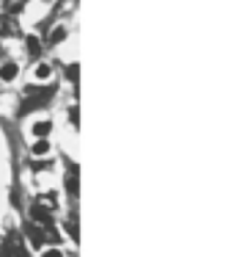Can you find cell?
Segmentation results:
<instances>
[{
  "label": "cell",
  "instance_id": "1",
  "mask_svg": "<svg viewBox=\"0 0 242 257\" xmlns=\"http://www.w3.org/2000/svg\"><path fill=\"white\" fill-rule=\"evenodd\" d=\"M25 94H30L28 108H36V105H47L53 100V86H28Z\"/></svg>",
  "mask_w": 242,
  "mask_h": 257
},
{
  "label": "cell",
  "instance_id": "2",
  "mask_svg": "<svg viewBox=\"0 0 242 257\" xmlns=\"http://www.w3.org/2000/svg\"><path fill=\"white\" fill-rule=\"evenodd\" d=\"M30 218H33L36 224H44L47 230L53 227V210H50L47 205H41V202H36L33 208H30Z\"/></svg>",
  "mask_w": 242,
  "mask_h": 257
},
{
  "label": "cell",
  "instance_id": "3",
  "mask_svg": "<svg viewBox=\"0 0 242 257\" xmlns=\"http://www.w3.org/2000/svg\"><path fill=\"white\" fill-rule=\"evenodd\" d=\"M28 238H30V243H33L36 249H41V246L47 243V230H41L39 224H30L28 227Z\"/></svg>",
  "mask_w": 242,
  "mask_h": 257
},
{
  "label": "cell",
  "instance_id": "4",
  "mask_svg": "<svg viewBox=\"0 0 242 257\" xmlns=\"http://www.w3.org/2000/svg\"><path fill=\"white\" fill-rule=\"evenodd\" d=\"M20 75V67H17L14 61H6V64H0V80L3 83H11V80Z\"/></svg>",
  "mask_w": 242,
  "mask_h": 257
},
{
  "label": "cell",
  "instance_id": "5",
  "mask_svg": "<svg viewBox=\"0 0 242 257\" xmlns=\"http://www.w3.org/2000/svg\"><path fill=\"white\" fill-rule=\"evenodd\" d=\"M30 130H33V136H36V139H47V136L53 133V122H50V119H39V122H33V127H30Z\"/></svg>",
  "mask_w": 242,
  "mask_h": 257
},
{
  "label": "cell",
  "instance_id": "6",
  "mask_svg": "<svg viewBox=\"0 0 242 257\" xmlns=\"http://www.w3.org/2000/svg\"><path fill=\"white\" fill-rule=\"evenodd\" d=\"M50 78H53V64L41 61V64L36 67V80H39V83H47Z\"/></svg>",
  "mask_w": 242,
  "mask_h": 257
},
{
  "label": "cell",
  "instance_id": "7",
  "mask_svg": "<svg viewBox=\"0 0 242 257\" xmlns=\"http://www.w3.org/2000/svg\"><path fill=\"white\" fill-rule=\"evenodd\" d=\"M30 152H33L36 158H41V155H50V141H47V139H36V144L30 147Z\"/></svg>",
  "mask_w": 242,
  "mask_h": 257
},
{
  "label": "cell",
  "instance_id": "8",
  "mask_svg": "<svg viewBox=\"0 0 242 257\" xmlns=\"http://www.w3.org/2000/svg\"><path fill=\"white\" fill-rule=\"evenodd\" d=\"M25 50H28V55H41V42H39V36H28V39H25Z\"/></svg>",
  "mask_w": 242,
  "mask_h": 257
},
{
  "label": "cell",
  "instance_id": "9",
  "mask_svg": "<svg viewBox=\"0 0 242 257\" xmlns=\"http://www.w3.org/2000/svg\"><path fill=\"white\" fill-rule=\"evenodd\" d=\"M66 36H69V31L63 28V25H58V28H53V33H50V45H60Z\"/></svg>",
  "mask_w": 242,
  "mask_h": 257
},
{
  "label": "cell",
  "instance_id": "10",
  "mask_svg": "<svg viewBox=\"0 0 242 257\" xmlns=\"http://www.w3.org/2000/svg\"><path fill=\"white\" fill-rule=\"evenodd\" d=\"M8 257H30V252L14 238V246H8Z\"/></svg>",
  "mask_w": 242,
  "mask_h": 257
},
{
  "label": "cell",
  "instance_id": "11",
  "mask_svg": "<svg viewBox=\"0 0 242 257\" xmlns=\"http://www.w3.org/2000/svg\"><path fill=\"white\" fill-rule=\"evenodd\" d=\"M77 70H80L77 64H69V67H66V78L69 80H77Z\"/></svg>",
  "mask_w": 242,
  "mask_h": 257
},
{
  "label": "cell",
  "instance_id": "12",
  "mask_svg": "<svg viewBox=\"0 0 242 257\" xmlns=\"http://www.w3.org/2000/svg\"><path fill=\"white\" fill-rule=\"evenodd\" d=\"M77 117H80V108H77V105H72V108H69V122H72V125H77Z\"/></svg>",
  "mask_w": 242,
  "mask_h": 257
},
{
  "label": "cell",
  "instance_id": "13",
  "mask_svg": "<svg viewBox=\"0 0 242 257\" xmlns=\"http://www.w3.org/2000/svg\"><path fill=\"white\" fill-rule=\"evenodd\" d=\"M44 257H63V252L53 246V249H47V252H44Z\"/></svg>",
  "mask_w": 242,
  "mask_h": 257
},
{
  "label": "cell",
  "instance_id": "14",
  "mask_svg": "<svg viewBox=\"0 0 242 257\" xmlns=\"http://www.w3.org/2000/svg\"><path fill=\"white\" fill-rule=\"evenodd\" d=\"M69 194H77V180L69 177Z\"/></svg>",
  "mask_w": 242,
  "mask_h": 257
}]
</instances>
